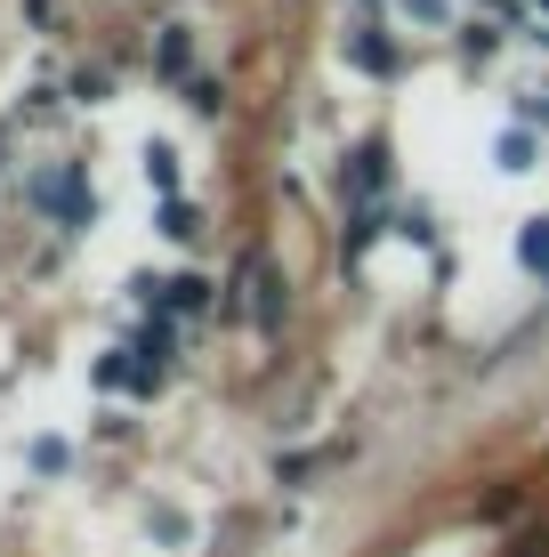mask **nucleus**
<instances>
[{
    "mask_svg": "<svg viewBox=\"0 0 549 557\" xmlns=\"http://www.w3.org/2000/svg\"><path fill=\"white\" fill-rule=\"evenodd\" d=\"M41 202H49V210H65L73 226H89V195H82V178H73V170H65V178H49V186H41Z\"/></svg>",
    "mask_w": 549,
    "mask_h": 557,
    "instance_id": "obj_1",
    "label": "nucleus"
},
{
    "mask_svg": "<svg viewBox=\"0 0 549 557\" xmlns=\"http://www.w3.org/2000/svg\"><path fill=\"white\" fill-rule=\"evenodd\" d=\"M162 299L178 307V315H202V307H211V283H202V275H178V283H162Z\"/></svg>",
    "mask_w": 549,
    "mask_h": 557,
    "instance_id": "obj_2",
    "label": "nucleus"
},
{
    "mask_svg": "<svg viewBox=\"0 0 549 557\" xmlns=\"http://www.w3.org/2000/svg\"><path fill=\"white\" fill-rule=\"evenodd\" d=\"M517 259L534 267V275H549V219H525V235H517Z\"/></svg>",
    "mask_w": 549,
    "mask_h": 557,
    "instance_id": "obj_3",
    "label": "nucleus"
},
{
    "mask_svg": "<svg viewBox=\"0 0 549 557\" xmlns=\"http://www.w3.org/2000/svg\"><path fill=\"white\" fill-rule=\"evenodd\" d=\"M162 235H170V243H186V235H202V219H195L186 202H162Z\"/></svg>",
    "mask_w": 549,
    "mask_h": 557,
    "instance_id": "obj_4",
    "label": "nucleus"
},
{
    "mask_svg": "<svg viewBox=\"0 0 549 557\" xmlns=\"http://www.w3.org/2000/svg\"><path fill=\"white\" fill-rule=\"evenodd\" d=\"M146 178H154L162 195H170V186H178V162H170V146H146Z\"/></svg>",
    "mask_w": 549,
    "mask_h": 557,
    "instance_id": "obj_5",
    "label": "nucleus"
},
{
    "mask_svg": "<svg viewBox=\"0 0 549 557\" xmlns=\"http://www.w3.org/2000/svg\"><path fill=\"white\" fill-rule=\"evenodd\" d=\"M494 153H501V170H525V162H534V138H525V129H509Z\"/></svg>",
    "mask_w": 549,
    "mask_h": 557,
    "instance_id": "obj_6",
    "label": "nucleus"
},
{
    "mask_svg": "<svg viewBox=\"0 0 549 557\" xmlns=\"http://www.w3.org/2000/svg\"><path fill=\"white\" fill-rule=\"evenodd\" d=\"M380 178H388V153L364 146V153H355V186H380Z\"/></svg>",
    "mask_w": 549,
    "mask_h": 557,
    "instance_id": "obj_7",
    "label": "nucleus"
},
{
    "mask_svg": "<svg viewBox=\"0 0 549 557\" xmlns=\"http://www.w3.org/2000/svg\"><path fill=\"white\" fill-rule=\"evenodd\" d=\"M355 65H372V73H388V65H396V49H388V41H355Z\"/></svg>",
    "mask_w": 549,
    "mask_h": 557,
    "instance_id": "obj_8",
    "label": "nucleus"
},
{
    "mask_svg": "<svg viewBox=\"0 0 549 557\" xmlns=\"http://www.w3.org/2000/svg\"><path fill=\"white\" fill-rule=\"evenodd\" d=\"M162 73H186V33H162Z\"/></svg>",
    "mask_w": 549,
    "mask_h": 557,
    "instance_id": "obj_9",
    "label": "nucleus"
},
{
    "mask_svg": "<svg viewBox=\"0 0 549 557\" xmlns=\"http://www.w3.org/2000/svg\"><path fill=\"white\" fill-rule=\"evenodd\" d=\"M404 9H412V16H445V0H404Z\"/></svg>",
    "mask_w": 549,
    "mask_h": 557,
    "instance_id": "obj_10",
    "label": "nucleus"
}]
</instances>
